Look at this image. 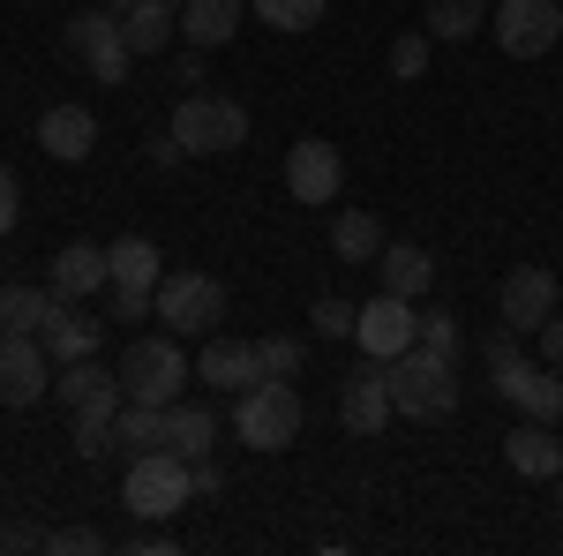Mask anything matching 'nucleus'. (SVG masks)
<instances>
[{
	"instance_id": "f03ea898",
	"label": "nucleus",
	"mask_w": 563,
	"mask_h": 556,
	"mask_svg": "<svg viewBox=\"0 0 563 556\" xmlns=\"http://www.w3.org/2000/svg\"><path fill=\"white\" fill-rule=\"evenodd\" d=\"M390 377V406L406 422H443L459 406V377H451V353H429V346H406L398 361H384Z\"/></svg>"
},
{
	"instance_id": "20e7f679",
	"label": "nucleus",
	"mask_w": 563,
	"mask_h": 556,
	"mask_svg": "<svg viewBox=\"0 0 563 556\" xmlns=\"http://www.w3.org/2000/svg\"><path fill=\"white\" fill-rule=\"evenodd\" d=\"M188 377H196V361L180 353L174 331L135 339L129 353H121V391H129V399H143V406H174L180 391H188Z\"/></svg>"
},
{
	"instance_id": "2f4dec72",
	"label": "nucleus",
	"mask_w": 563,
	"mask_h": 556,
	"mask_svg": "<svg viewBox=\"0 0 563 556\" xmlns=\"http://www.w3.org/2000/svg\"><path fill=\"white\" fill-rule=\"evenodd\" d=\"M429 31H406V39L390 45V76H398V84H421V76H429Z\"/></svg>"
},
{
	"instance_id": "2eb2a0df",
	"label": "nucleus",
	"mask_w": 563,
	"mask_h": 556,
	"mask_svg": "<svg viewBox=\"0 0 563 556\" xmlns=\"http://www.w3.org/2000/svg\"><path fill=\"white\" fill-rule=\"evenodd\" d=\"M496 391L519 406L526 422H563V369H549V361H511V369H496Z\"/></svg>"
},
{
	"instance_id": "0eeeda50",
	"label": "nucleus",
	"mask_w": 563,
	"mask_h": 556,
	"mask_svg": "<svg viewBox=\"0 0 563 556\" xmlns=\"http://www.w3.org/2000/svg\"><path fill=\"white\" fill-rule=\"evenodd\" d=\"M106 263H113V286H106V308H113V324H143V308H151L158 279H166V257H158V241L129 233V241H113V249H106Z\"/></svg>"
},
{
	"instance_id": "f704fd0d",
	"label": "nucleus",
	"mask_w": 563,
	"mask_h": 556,
	"mask_svg": "<svg viewBox=\"0 0 563 556\" xmlns=\"http://www.w3.org/2000/svg\"><path fill=\"white\" fill-rule=\"evenodd\" d=\"M45 549L53 556H90V549H106V534H98V526H60V534H45Z\"/></svg>"
},
{
	"instance_id": "9b49d317",
	"label": "nucleus",
	"mask_w": 563,
	"mask_h": 556,
	"mask_svg": "<svg viewBox=\"0 0 563 556\" xmlns=\"http://www.w3.org/2000/svg\"><path fill=\"white\" fill-rule=\"evenodd\" d=\"M53 399L68 406V422H113V414L129 406V391H121V369H98V353H90V361H60V377H53Z\"/></svg>"
},
{
	"instance_id": "ddd939ff",
	"label": "nucleus",
	"mask_w": 563,
	"mask_h": 556,
	"mask_svg": "<svg viewBox=\"0 0 563 556\" xmlns=\"http://www.w3.org/2000/svg\"><path fill=\"white\" fill-rule=\"evenodd\" d=\"M53 399V353L38 331H0V406H38Z\"/></svg>"
},
{
	"instance_id": "c9c22d12",
	"label": "nucleus",
	"mask_w": 563,
	"mask_h": 556,
	"mask_svg": "<svg viewBox=\"0 0 563 556\" xmlns=\"http://www.w3.org/2000/svg\"><path fill=\"white\" fill-rule=\"evenodd\" d=\"M15 218H23V188H15V173L0 166V233H15Z\"/></svg>"
},
{
	"instance_id": "c756f323",
	"label": "nucleus",
	"mask_w": 563,
	"mask_h": 556,
	"mask_svg": "<svg viewBox=\"0 0 563 556\" xmlns=\"http://www.w3.org/2000/svg\"><path fill=\"white\" fill-rule=\"evenodd\" d=\"M271 31H286V39H301V31H316L323 23V0H249Z\"/></svg>"
},
{
	"instance_id": "1a4fd4ad",
	"label": "nucleus",
	"mask_w": 563,
	"mask_h": 556,
	"mask_svg": "<svg viewBox=\"0 0 563 556\" xmlns=\"http://www.w3.org/2000/svg\"><path fill=\"white\" fill-rule=\"evenodd\" d=\"M488 31H496V45H504L511 61H541V53H556V39H563V0H504V8L488 15Z\"/></svg>"
},
{
	"instance_id": "412c9836",
	"label": "nucleus",
	"mask_w": 563,
	"mask_h": 556,
	"mask_svg": "<svg viewBox=\"0 0 563 556\" xmlns=\"http://www.w3.org/2000/svg\"><path fill=\"white\" fill-rule=\"evenodd\" d=\"M241 8H249V0H180V39L196 45V53L233 45V31H241Z\"/></svg>"
},
{
	"instance_id": "cd10ccee",
	"label": "nucleus",
	"mask_w": 563,
	"mask_h": 556,
	"mask_svg": "<svg viewBox=\"0 0 563 556\" xmlns=\"http://www.w3.org/2000/svg\"><path fill=\"white\" fill-rule=\"evenodd\" d=\"M331 249H339V263H376L384 257V218L376 211H339L331 218Z\"/></svg>"
},
{
	"instance_id": "473e14b6",
	"label": "nucleus",
	"mask_w": 563,
	"mask_h": 556,
	"mask_svg": "<svg viewBox=\"0 0 563 556\" xmlns=\"http://www.w3.org/2000/svg\"><path fill=\"white\" fill-rule=\"evenodd\" d=\"M353 316H361L353 301L323 294V301H316V308H308V331H316V339H353Z\"/></svg>"
},
{
	"instance_id": "423d86ee",
	"label": "nucleus",
	"mask_w": 563,
	"mask_h": 556,
	"mask_svg": "<svg viewBox=\"0 0 563 556\" xmlns=\"http://www.w3.org/2000/svg\"><path fill=\"white\" fill-rule=\"evenodd\" d=\"M151 316L174 339H203L211 324H225V286H218L211 271H166L158 294H151Z\"/></svg>"
},
{
	"instance_id": "4468645a",
	"label": "nucleus",
	"mask_w": 563,
	"mask_h": 556,
	"mask_svg": "<svg viewBox=\"0 0 563 556\" xmlns=\"http://www.w3.org/2000/svg\"><path fill=\"white\" fill-rule=\"evenodd\" d=\"M339 188H346V159H339V143L301 135V143L286 151V196L323 211V204H339Z\"/></svg>"
},
{
	"instance_id": "7c9ffc66",
	"label": "nucleus",
	"mask_w": 563,
	"mask_h": 556,
	"mask_svg": "<svg viewBox=\"0 0 563 556\" xmlns=\"http://www.w3.org/2000/svg\"><path fill=\"white\" fill-rule=\"evenodd\" d=\"M301 361H308V346H301V339H256V377H278V384H294V377H301Z\"/></svg>"
},
{
	"instance_id": "f8f14e48",
	"label": "nucleus",
	"mask_w": 563,
	"mask_h": 556,
	"mask_svg": "<svg viewBox=\"0 0 563 556\" xmlns=\"http://www.w3.org/2000/svg\"><path fill=\"white\" fill-rule=\"evenodd\" d=\"M556 301H563V286H556V271L549 263H519V271H504V286H496V324H511V331H541L549 316H556Z\"/></svg>"
},
{
	"instance_id": "72a5a7b5",
	"label": "nucleus",
	"mask_w": 563,
	"mask_h": 556,
	"mask_svg": "<svg viewBox=\"0 0 563 556\" xmlns=\"http://www.w3.org/2000/svg\"><path fill=\"white\" fill-rule=\"evenodd\" d=\"M421 346L429 353H459V316L451 308H421Z\"/></svg>"
},
{
	"instance_id": "f3484780",
	"label": "nucleus",
	"mask_w": 563,
	"mask_h": 556,
	"mask_svg": "<svg viewBox=\"0 0 563 556\" xmlns=\"http://www.w3.org/2000/svg\"><path fill=\"white\" fill-rule=\"evenodd\" d=\"M504 467L519 473V481H556L563 473V436L549 422H519L504 436Z\"/></svg>"
},
{
	"instance_id": "9d476101",
	"label": "nucleus",
	"mask_w": 563,
	"mask_h": 556,
	"mask_svg": "<svg viewBox=\"0 0 563 556\" xmlns=\"http://www.w3.org/2000/svg\"><path fill=\"white\" fill-rule=\"evenodd\" d=\"M353 346H361L368 361H398L406 346H421V308H413L406 294L361 301V316H353Z\"/></svg>"
},
{
	"instance_id": "39448f33",
	"label": "nucleus",
	"mask_w": 563,
	"mask_h": 556,
	"mask_svg": "<svg viewBox=\"0 0 563 556\" xmlns=\"http://www.w3.org/2000/svg\"><path fill=\"white\" fill-rule=\"evenodd\" d=\"M174 143L188 159H225V151H241L249 143V113L233 106V98H211V90H188L174 106Z\"/></svg>"
},
{
	"instance_id": "4be33fe9",
	"label": "nucleus",
	"mask_w": 563,
	"mask_h": 556,
	"mask_svg": "<svg viewBox=\"0 0 563 556\" xmlns=\"http://www.w3.org/2000/svg\"><path fill=\"white\" fill-rule=\"evenodd\" d=\"M38 339H45V353H53V361H90V353H98V339H106V324H98V316H84V301H60V308H53V324H45Z\"/></svg>"
},
{
	"instance_id": "c85d7f7f",
	"label": "nucleus",
	"mask_w": 563,
	"mask_h": 556,
	"mask_svg": "<svg viewBox=\"0 0 563 556\" xmlns=\"http://www.w3.org/2000/svg\"><path fill=\"white\" fill-rule=\"evenodd\" d=\"M474 31H488V0H429V39L459 45Z\"/></svg>"
},
{
	"instance_id": "393cba45",
	"label": "nucleus",
	"mask_w": 563,
	"mask_h": 556,
	"mask_svg": "<svg viewBox=\"0 0 563 556\" xmlns=\"http://www.w3.org/2000/svg\"><path fill=\"white\" fill-rule=\"evenodd\" d=\"M121 31H129L135 61H151V53H166V45L180 39V8H166V0H143V8H121Z\"/></svg>"
},
{
	"instance_id": "a211bd4d",
	"label": "nucleus",
	"mask_w": 563,
	"mask_h": 556,
	"mask_svg": "<svg viewBox=\"0 0 563 556\" xmlns=\"http://www.w3.org/2000/svg\"><path fill=\"white\" fill-rule=\"evenodd\" d=\"M38 151L60 159V166H84L90 151H98V121H90L84 106H45L38 113Z\"/></svg>"
},
{
	"instance_id": "6ab92c4d",
	"label": "nucleus",
	"mask_w": 563,
	"mask_h": 556,
	"mask_svg": "<svg viewBox=\"0 0 563 556\" xmlns=\"http://www.w3.org/2000/svg\"><path fill=\"white\" fill-rule=\"evenodd\" d=\"M45 286L60 301H90L113 286V263H106V249H90V241H68L60 257H53V271H45Z\"/></svg>"
},
{
	"instance_id": "6e6552de",
	"label": "nucleus",
	"mask_w": 563,
	"mask_h": 556,
	"mask_svg": "<svg viewBox=\"0 0 563 556\" xmlns=\"http://www.w3.org/2000/svg\"><path fill=\"white\" fill-rule=\"evenodd\" d=\"M68 53L84 61L98 84H129V68H135V45H129V31H121L113 8H84V15L68 23Z\"/></svg>"
},
{
	"instance_id": "aec40b11",
	"label": "nucleus",
	"mask_w": 563,
	"mask_h": 556,
	"mask_svg": "<svg viewBox=\"0 0 563 556\" xmlns=\"http://www.w3.org/2000/svg\"><path fill=\"white\" fill-rule=\"evenodd\" d=\"M196 384L249 391V384H256V346H249V339H203V353H196Z\"/></svg>"
},
{
	"instance_id": "7ed1b4c3",
	"label": "nucleus",
	"mask_w": 563,
	"mask_h": 556,
	"mask_svg": "<svg viewBox=\"0 0 563 556\" xmlns=\"http://www.w3.org/2000/svg\"><path fill=\"white\" fill-rule=\"evenodd\" d=\"M121 497H129L135 519H174L180 504H196V459H180V451H143V459H129V473H121Z\"/></svg>"
},
{
	"instance_id": "bb28decb",
	"label": "nucleus",
	"mask_w": 563,
	"mask_h": 556,
	"mask_svg": "<svg viewBox=\"0 0 563 556\" xmlns=\"http://www.w3.org/2000/svg\"><path fill=\"white\" fill-rule=\"evenodd\" d=\"M158 444H166V406H143V399H129V406L113 414V451L143 459V451H158Z\"/></svg>"
},
{
	"instance_id": "f257e3e1",
	"label": "nucleus",
	"mask_w": 563,
	"mask_h": 556,
	"mask_svg": "<svg viewBox=\"0 0 563 556\" xmlns=\"http://www.w3.org/2000/svg\"><path fill=\"white\" fill-rule=\"evenodd\" d=\"M301 422H308L301 391L278 384V377H256L249 391H233V428H241L249 451H294Z\"/></svg>"
},
{
	"instance_id": "b1692460",
	"label": "nucleus",
	"mask_w": 563,
	"mask_h": 556,
	"mask_svg": "<svg viewBox=\"0 0 563 556\" xmlns=\"http://www.w3.org/2000/svg\"><path fill=\"white\" fill-rule=\"evenodd\" d=\"M211 444H218L211 406H203V399H174V406H166V451H180V459H211Z\"/></svg>"
},
{
	"instance_id": "ea45409f",
	"label": "nucleus",
	"mask_w": 563,
	"mask_h": 556,
	"mask_svg": "<svg viewBox=\"0 0 563 556\" xmlns=\"http://www.w3.org/2000/svg\"><path fill=\"white\" fill-rule=\"evenodd\" d=\"M106 8H113V15H121V8H143V0H106ZM166 8H180V0H166Z\"/></svg>"
},
{
	"instance_id": "a878e982",
	"label": "nucleus",
	"mask_w": 563,
	"mask_h": 556,
	"mask_svg": "<svg viewBox=\"0 0 563 556\" xmlns=\"http://www.w3.org/2000/svg\"><path fill=\"white\" fill-rule=\"evenodd\" d=\"M53 308H60L53 286H23V279H8V286H0V331H45Z\"/></svg>"
},
{
	"instance_id": "dca6fc26",
	"label": "nucleus",
	"mask_w": 563,
	"mask_h": 556,
	"mask_svg": "<svg viewBox=\"0 0 563 556\" xmlns=\"http://www.w3.org/2000/svg\"><path fill=\"white\" fill-rule=\"evenodd\" d=\"M390 414H398V406H390V377H384V361H361L346 384H339V422H346L353 436H384Z\"/></svg>"
},
{
	"instance_id": "4c0bfd02",
	"label": "nucleus",
	"mask_w": 563,
	"mask_h": 556,
	"mask_svg": "<svg viewBox=\"0 0 563 556\" xmlns=\"http://www.w3.org/2000/svg\"><path fill=\"white\" fill-rule=\"evenodd\" d=\"M180 159H188V151H180V143H174V129H166V135H158V143H151V166H180Z\"/></svg>"
},
{
	"instance_id": "e433bc0d",
	"label": "nucleus",
	"mask_w": 563,
	"mask_h": 556,
	"mask_svg": "<svg viewBox=\"0 0 563 556\" xmlns=\"http://www.w3.org/2000/svg\"><path fill=\"white\" fill-rule=\"evenodd\" d=\"M533 346H541V361H549V369H563V316H549V324L533 331Z\"/></svg>"
},
{
	"instance_id": "a19ab883",
	"label": "nucleus",
	"mask_w": 563,
	"mask_h": 556,
	"mask_svg": "<svg viewBox=\"0 0 563 556\" xmlns=\"http://www.w3.org/2000/svg\"><path fill=\"white\" fill-rule=\"evenodd\" d=\"M556 481H563V473H556ZM556 512H563V504H556Z\"/></svg>"
},
{
	"instance_id": "5701e85b",
	"label": "nucleus",
	"mask_w": 563,
	"mask_h": 556,
	"mask_svg": "<svg viewBox=\"0 0 563 556\" xmlns=\"http://www.w3.org/2000/svg\"><path fill=\"white\" fill-rule=\"evenodd\" d=\"M376 271H384V294H406L421 301L435 279V257L421 249V241H384V257H376Z\"/></svg>"
},
{
	"instance_id": "58836bf2",
	"label": "nucleus",
	"mask_w": 563,
	"mask_h": 556,
	"mask_svg": "<svg viewBox=\"0 0 563 556\" xmlns=\"http://www.w3.org/2000/svg\"><path fill=\"white\" fill-rule=\"evenodd\" d=\"M0 549H45V542L31 534V526H0Z\"/></svg>"
}]
</instances>
